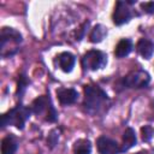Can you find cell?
<instances>
[{
  "label": "cell",
  "instance_id": "8",
  "mask_svg": "<svg viewBox=\"0 0 154 154\" xmlns=\"http://www.w3.org/2000/svg\"><path fill=\"white\" fill-rule=\"evenodd\" d=\"M97 150L100 154H118L120 152V148H119V144L106 137V136H101L97 138Z\"/></svg>",
  "mask_w": 154,
  "mask_h": 154
},
{
  "label": "cell",
  "instance_id": "14",
  "mask_svg": "<svg viewBox=\"0 0 154 154\" xmlns=\"http://www.w3.org/2000/svg\"><path fill=\"white\" fill-rule=\"evenodd\" d=\"M106 35H107L106 28H105L103 25L99 24V25H96V26L91 30L89 38H90V41H91L93 43H96V42H101Z\"/></svg>",
  "mask_w": 154,
  "mask_h": 154
},
{
  "label": "cell",
  "instance_id": "11",
  "mask_svg": "<svg viewBox=\"0 0 154 154\" xmlns=\"http://www.w3.org/2000/svg\"><path fill=\"white\" fill-rule=\"evenodd\" d=\"M136 48H137L138 53L146 59H149L154 53V43L152 41H149L148 38H141L137 42Z\"/></svg>",
  "mask_w": 154,
  "mask_h": 154
},
{
  "label": "cell",
  "instance_id": "13",
  "mask_svg": "<svg viewBox=\"0 0 154 154\" xmlns=\"http://www.w3.org/2000/svg\"><path fill=\"white\" fill-rule=\"evenodd\" d=\"M137 140H136V134L134 131V129L128 128L124 134H123V147L120 148V152H125L128 149H130L131 147H134L136 144Z\"/></svg>",
  "mask_w": 154,
  "mask_h": 154
},
{
  "label": "cell",
  "instance_id": "16",
  "mask_svg": "<svg viewBox=\"0 0 154 154\" xmlns=\"http://www.w3.org/2000/svg\"><path fill=\"white\" fill-rule=\"evenodd\" d=\"M17 143L12 137H5L1 141V154H14Z\"/></svg>",
  "mask_w": 154,
  "mask_h": 154
},
{
  "label": "cell",
  "instance_id": "17",
  "mask_svg": "<svg viewBox=\"0 0 154 154\" xmlns=\"http://www.w3.org/2000/svg\"><path fill=\"white\" fill-rule=\"evenodd\" d=\"M28 84H29V81L26 79L25 75H20L19 79H18V85H17V95L18 96H20L24 93V90H25Z\"/></svg>",
  "mask_w": 154,
  "mask_h": 154
},
{
  "label": "cell",
  "instance_id": "19",
  "mask_svg": "<svg viewBox=\"0 0 154 154\" xmlns=\"http://www.w3.org/2000/svg\"><path fill=\"white\" fill-rule=\"evenodd\" d=\"M141 6H142V8H143L144 12H147V13H154V2L153 1L143 2Z\"/></svg>",
  "mask_w": 154,
  "mask_h": 154
},
{
  "label": "cell",
  "instance_id": "18",
  "mask_svg": "<svg viewBox=\"0 0 154 154\" xmlns=\"http://www.w3.org/2000/svg\"><path fill=\"white\" fill-rule=\"evenodd\" d=\"M141 131H142V138H143V141H149L152 138V136H153V129L149 125L143 126Z\"/></svg>",
  "mask_w": 154,
  "mask_h": 154
},
{
  "label": "cell",
  "instance_id": "2",
  "mask_svg": "<svg viewBox=\"0 0 154 154\" xmlns=\"http://www.w3.org/2000/svg\"><path fill=\"white\" fill-rule=\"evenodd\" d=\"M31 109L23 106V105H18L14 108L10 109L7 113L2 114L1 117V126L5 128L7 125H14L18 129H23L25 122L29 119L30 114H31Z\"/></svg>",
  "mask_w": 154,
  "mask_h": 154
},
{
  "label": "cell",
  "instance_id": "1",
  "mask_svg": "<svg viewBox=\"0 0 154 154\" xmlns=\"http://www.w3.org/2000/svg\"><path fill=\"white\" fill-rule=\"evenodd\" d=\"M84 94H85L84 107L90 113L99 112V109L102 107V105L108 100L106 93L96 85H91V84L85 85L84 87Z\"/></svg>",
  "mask_w": 154,
  "mask_h": 154
},
{
  "label": "cell",
  "instance_id": "10",
  "mask_svg": "<svg viewBox=\"0 0 154 154\" xmlns=\"http://www.w3.org/2000/svg\"><path fill=\"white\" fill-rule=\"evenodd\" d=\"M58 65L64 72H70L75 65V57L69 52H63L57 57Z\"/></svg>",
  "mask_w": 154,
  "mask_h": 154
},
{
  "label": "cell",
  "instance_id": "5",
  "mask_svg": "<svg viewBox=\"0 0 154 154\" xmlns=\"http://www.w3.org/2000/svg\"><path fill=\"white\" fill-rule=\"evenodd\" d=\"M149 75L146 71L136 70L124 77V84L129 88H144L149 83Z\"/></svg>",
  "mask_w": 154,
  "mask_h": 154
},
{
  "label": "cell",
  "instance_id": "7",
  "mask_svg": "<svg viewBox=\"0 0 154 154\" xmlns=\"http://www.w3.org/2000/svg\"><path fill=\"white\" fill-rule=\"evenodd\" d=\"M131 17L130 10L126 6V2L124 1H117L114 12H113V23L116 25H122L126 22H129Z\"/></svg>",
  "mask_w": 154,
  "mask_h": 154
},
{
  "label": "cell",
  "instance_id": "15",
  "mask_svg": "<svg viewBox=\"0 0 154 154\" xmlns=\"http://www.w3.org/2000/svg\"><path fill=\"white\" fill-rule=\"evenodd\" d=\"M91 152V144L88 140H78L76 141L73 146V153L75 154H90Z\"/></svg>",
  "mask_w": 154,
  "mask_h": 154
},
{
  "label": "cell",
  "instance_id": "12",
  "mask_svg": "<svg viewBox=\"0 0 154 154\" xmlns=\"http://www.w3.org/2000/svg\"><path fill=\"white\" fill-rule=\"evenodd\" d=\"M131 49H132V42L129 38H122L116 46L114 54L118 58H124L131 52Z\"/></svg>",
  "mask_w": 154,
  "mask_h": 154
},
{
  "label": "cell",
  "instance_id": "3",
  "mask_svg": "<svg viewBox=\"0 0 154 154\" xmlns=\"http://www.w3.org/2000/svg\"><path fill=\"white\" fill-rule=\"evenodd\" d=\"M106 64H107L106 54L100 51H96V49H91V51L87 52L82 58V66L85 70L95 71V70L102 69Z\"/></svg>",
  "mask_w": 154,
  "mask_h": 154
},
{
  "label": "cell",
  "instance_id": "9",
  "mask_svg": "<svg viewBox=\"0 0 154 154\" xmlns=\"http://www.w3.org/2000/svg\"><path fill=\"white\" fill-rule=\"evenodd\" d=\"M57 96L61 105H71L78 99V93L72 88H60L57 90Z\"/></svg>",
  "mask_w": 154,
  "mask_h": 154
},
{
  "label": "cell",
  "instance_id": "4",
  "mask_svg": "<svg viewBox=\"0 0 154 154\" xmlns=\"http://www.w3.org/2000/svg\"><path fill=\"white\" fill-rule=\"evenodd\" d=\"M31 111H32V113H35L37 116L46 111L47 112L46 120H48V122H55V119H57V112H55L54 107L52 106L49 97L46 96V95L38 96L37 99H35L32 101Z\"/></svg>",
  "mask_w": 154,
  "mask_h": 154
},
{
  "label": "cell",
  "instance_id": "6",
  "mask_svg": "<svg viewBox=\"0 0 154 154\" xmlns=\"http://www.w3.org/2000/svg\"><path fill=\"white\" fill-rule=\"evenodd\" d=\"M20 42H22V35L18 31H16L12 28H2L1 30V55L6 52L7 47H10V43L17 46Z\"/></svg>",
  "mask_w": 154,
  "mask_h": 154
},
{
  "label": "cell",
  "instance_id": "20",
  "mask_svg": "<svg viewBox=\"0 0 154 154\" xmlns=\"http://www.w3.org/2000/svg\"><path fill=\"white\" fill-rule=\"evenodd\" d=\"M88 25H89V22H85V23H84V24L81 26V29H79V32H78V34H76V37H77V40H81V38L83 37V34H84V30H85L84 28H87Z\"/></svg>",
  "mask_w": 154,
  "mask_h": 154
}]
</instances>
